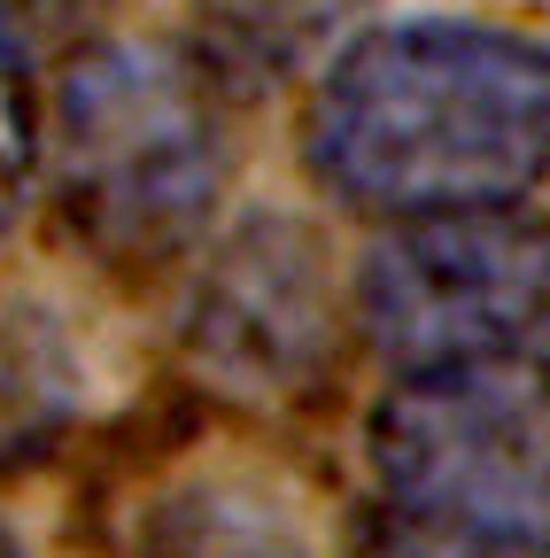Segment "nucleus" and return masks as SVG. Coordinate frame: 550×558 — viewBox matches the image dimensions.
Masks as SVG:
<instances>
[{"instance_id": "obj_1", "label": "nucleus", "mask_w": 550, "mask_h": 558, "mask_svg": "<svg viewBox=\"0 0 550 558\" xmlns=\"http://www.w3.org/2000/svg\"><path fill=\"white\" fill-rule=\"evenodd\" d=\"M303 156L350 209H512L550 171V47L504 24L419 16L341 47L310 94Z\"/></svg>"}, {"instance_id": "obj_3", "label": "nucleus", "mask_w": 550, "mask_h": 558, "mask_svg": "<svg viewBox=\"0 0 550 558\" xmlns=\"http://www.w3.org/2000/svg\"><path fill=\"white\" fill-rule=\"evenodd\" d=\"M365 458L403 527L550 558V365L527 349L403 373L372 403Z\"/></svg>"}, {"instance_id": "obj_8", "label": "nucleus", "mask_w": 550, "mask_h": 558, "mask_svg": "<svg viewBox=\"0 0 550 558\" xmlns=\"http://www.w3.org/2000/svg\"><path fill=\"white\" fill-rule=\"evenodd\" d=\"M32 186H39V101L24 78V54L0 47V233L24 218Z\"/></svg>"}, {"instance_id": "obj_5", "label": "nucleus", "mask_w": 550, "mask_h": 558, "mask_svg": "<svg viewBox=\"0 0 550 558\" xmlns=\"http://www.w3.org/2000/svg\"><path fill=\"white\" fill-rule=\"evenodd\" d=\"M194 357L233 388H295L326 357V279L295 226H248L194 295Z\"/></svg>"}, {"instance_id": "obj_2", "label": "nucleus", "mask_w": 550, "mask_h": 558, "mask_svg": "<svg viewBox=\"0 0 550 558\" xmlns=\"http://www.w3.org/2000/svg\"><path fill=\"white\" fill-rule=\"evenodd\" d=\"M39 171H54L62 218L109 264H156L186 248L225 186V124L210 70L156 39H109L71 62L39 124Z\"/></svg>"}, {"instance_id": "obj_10", "label": "nucleus", "mask_w": 550, "mask_h": 558, "mask_svg": "<svg viewBox=\"0 0 550 558\" xmlns=\"http://www.w3.org/2000/svg\"><path fill=\"white\" fill-rule=\"evenodd\" d=\"M380 558H504V550H473V543H450V535H427V527H403L380 543Z\"/></svg>"}, {"instance_id": "obj_11", "label": "nucleus", "mask_w": 550, "mask_h": 558, "mask_svg": "<svg viewBox=\"0 0 550 558\" xmlns=\"http://www.w3.org/2000/svg\"><path fill=\"white\" fill-rule=\"evenodd\" d=\"M0 558H24V543H16L9 527H0Z\"/></svg>"}, {"instance_id": "obj_4", "label": "nucleus", "mask_w": 550, "mask_h": 558, "mask_svg": "<svg viewBox=\"0 0 550 558\" xmlns=\"http://www.w3.org/2000/svg\"><path fill=\"white\" fill-rule=\"evenodd\" d=\"M357 318L403 373L535 349L550 333V226L512 209L403 218L357 271Z\"/></svg>"}, {"instance_id": "obj_6", "label": "nucleus", "mask_w": 550, "mask_h": 558, "mask_svg": "<svg viewBox=\"0 0 550 558\" xmlns=\"http://www.w3.org/2000/svg\"><path fill=\"white\" fill-rule=\"evenodd\" d=\"M71 411H78V365L62 349V333L39 311L0 303V473L54 450Z\"/></svg>"}, {"instance_id": "obj_7", "label": "nucleus", "mask_w": 550, "mask_h": 558, "mask_svg": "<svg viewBox=\"0 0 550 558\" xmlns=\"http://www.w3.org/2000/svg\"><path fill=\"white\" fill-rule=\"evenodd\" d=\"M341 16V0H210V24H218V47L233 62H288L303 39H318L326 24Z\"/></svg>"}, {"instance_id": "obj_9", "label": "nucleus", "mask_w": 550, "mask_h": 558, "mask_svg": "<svg viewBox=\"0 0 550 558\" xmlns=\"http://www.w3.org/2000/svg\"><path fill=\"white\" fill-rule=\"evenodd\" d=\"M94 9V0H0V47H32V39H54V32H71L78 16Z\"/></svg>"}]
</instances>
